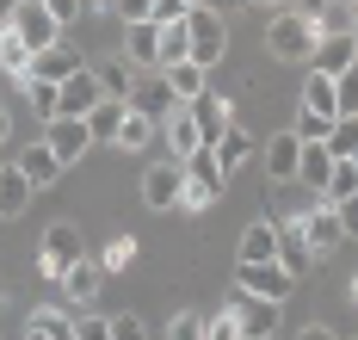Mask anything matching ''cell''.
Masks as SVG:
<instances>
[{
	"label": "cell",
	"instance_id": "obj_45",
	"mask_svg": "<svg viewBox=\"0 0 358 340\" xmlns=\"http://www.w3.org/2000/svg\"><path fill=\"white\" fill-rule=\"evenodd\" d=\"M334 211H340V229H346V241H352V235H358V192H352V198H340Z\"/></svg>",
	"mask_w": 358,
	"mask_h": 340
},
{
	"label": "cell",
	"instance_id": "obj_13",
	"mask_svg": "<svg viewBox=\"0 0 358 340\" xmlns=\"http://www.w3.org/2000/svg\"><path fill=\"white\" fill-rule=\"evenodd\" d=\"M106 93H99V80H93V69H74L69 80H62V118H87L93 106H99Z\"/></svg>",
	"mask_w": 358,
	"mask_h": 340
},
{
	"label": "cell",
	"instance_id": "obj_41",
	"mask_svg": "<svg viewBox=\"0 0 358 340\" xmlns=\"http://www.w3.org/2000/svg\"><path fill=\"white\" fill-rule=\"evenodd\" d=\"M74 340H111V316H80L74 322Z\"/></svg>",
	"mask_w": 358,
	"mask_h": 340
},
{
	"label": "cell",
	"instance_id": "obj_21",
	"mask_svg": "<svg viewBox=\"0 0 358 340\" xmlns=\"http://www.w3.org/2000/svg\"><path fill=\"white\" fill-rule=\"evenodd\" d=\"M130 112H143V118H155V124H161V118L173 112V93H167V80L155 75V80H136V93H130Z\"/></svg>",
	"mask_w": 358,
	"mask_h": 340
},
{
	"label": "cell",
	"instance_id": "obj_53",
	"mask_svg": "<svg viewBox=\"0 0 358 340\" xmlns=\"http://www.w3.org/2000/svg\"><path fill=\"white\" fill-rule=\"evenodd\" d=\"M179 6H198V0H179Z\"/></svg>",
	"mask_w": 358,
	"mask_h": 340
},
{
	"label": "cell",
	"instance_id": "obj_19",
	"mask_svg": "<svg viewBox=\"0 0 358 340\" xmlns=\"http://www.w3.org/2000/svg\"><path fill=\"white\" fill-rule=\"evenodd\" d=\"M161 130H167V149H173V161H185V155L204 149V143H198V124H192V112H185V106H173V112L161 118Z\"/></svg>",
	"mask_w": 358,
	"mask_h": 340
},
{
	"label": "cell",
	"instance_id": "obj_42",
	"mask_svg": "<svg viewBox=\"0 0 358 340\" xmlns=\"http://www.w3.org/2000/svg\"><path fill=\"white\" fill-rule=\"evenodd\" d=\"M192 6H179V0H155V13H148V25H179Z\"/></svg>",
	"mask_w": 358,
	"mask_h": 340
},
{
	"label": "cell",
	"instance_id": "obj_52",
	"mask_svg": "<svg viewBox=\"0 0 358 340\" xmlns=\"http://www.w3.org/2000/svg\"><path fill=\"white\" fill-rule=\"evenodd\" d=\"M352 303H358V278H352Z\"/></svg>",
	"mask_w": 358,
	"mask_h": 340
},
{
	"label": "cell",
	"instance_id": "obj_23",
	"mask_svg": "<svg viewBox=\"0 0 358 340\" xmlns=\"http://www.w3.org/2000/svg\"><path fill=\"white\" fill-rule=\"evenodd\" d=\"M124 112H130L124 99H99V106L80 118V124H87V136H93V143H117V124H124Z\"/></svg>",
	"mask_w": 358,
	"mask_h": 340
},
{
	"label": "cell",
	"instance_id": "obj_8",
	"mask_svg": "<svg viewBox=\"0 0 358 340\" xmlns=\"http://www.w3.org/2000/svg\"><path fill=\"white\" fill-rule=\"evenodd\" d=\"M179 186H185V167H179V161L148 167L143 173V204L148 211H179Z\"/></svg>",
	"mask_w": 358,
	"mask_h": 340
},
{
	"label": "cell",
	"instance_id": "obj_35",
	"mask_svg": "<svg viewBox=\"0 0 358 340\" xmlns=\"http://www.w3.org/2000/svg\"><path fill=\"white\" fill-rule=\"evenodd\" d=\"M25 93H31V112L50 124V118H62V87H50V80H25Z\"/></svg>",
	"mask_w": 358,
	"mask_h": 340
},
{
	"label": "cell",
	"instance_id": "obj_1",
	"mask_svg": "<svg viewBox=\"0 0 358 340\" xmlns=\"http://www.w3.org/2000/svg\"><path fill=\"white\" fill-rule=\"evenodd\" d=\"M185 38H192V62L210 75L216 62H222V50H229V25H222V13H210V6H192L185 13Z\"/></svg>",
	"mask_w": 358,
	"mask_h": 340
},
{
	"label": "cell",
	"instance_id": "obj_14",
	"mask_svg": "<svg viewBox=\"0 0 358 340\" xmlns=\"http://www.w3.org/2000/svg\"><path fill=\"white\" fill-rule=\"evenodd\" d=\"M13 167L25 173V186H31V192H43V186H56V180H62V167H56V155L43 149V143H25Z\"/></svg>",
	"mask_w": 358,
	"mask_h": 340
},
{
	"label": "cell",
	"instance_id": "obj_37",
	"mask_svg": "<svg viewBox=\"0 0 358 340\" xmlns=\"http://www.w3.org/2000/svg\"><path fill=\"white\" fill-rule=\"evenodd\" d=\"M148 13H155V0H111V19L117 25H148Z\"/></svg>",
	"mask_w": 358,
	"mask_h": 340
},
{
	"label": "cell",
	"instance_id": "obj_33",
	"mask_svg": "<svg viewBox=\"0 0 358 340\" xmlns=\"http://www.w3.org/2000/svg\"><path fill=\"white\" fill-rule=\"evenodd\" d=\"M173 62H192V38H185V19L179 25H161V69Z\"/></svg>",
	"mask_w": 358,
	"mask_h": 340
},
{
	"label": "cell",
	"instance_id": "obj_36",
	"mask_svg": "<svg viewBox=\"0 0 358 340\" xmlns=\"http://www.w3.org/2000/svg\"><path fill=\"white\" fill-rule=\"evenodd\" d=\"M334 130H340L334 118H322V112H296V130H290V136H296V143H327Z\"/></svg>",
	"mask_w": 358,
	"mask_h": 340
},
{
	"label": "cell",
	"instance_id": "obj_50",
	"mask_svg": "<svg viewBox=\"0 0 358 340\" xmlns=\"http://www.w3.org/2000/svg\"><path fill=\"white\" fill-rule=\"evenodd\" d=\"M327 0H303V19H315V13H322Z\"/></svg>",
	"mask_w": 358,
	"mask_h": 340
},
{
	"label": "cell",
	"instance_id": "obj_15",
	"mask_svg": "<svg viewBox=\"0 0 358 340\" xmlns=\"http://www.w3.org/2000/svg\"><path fill=\"white\" fill-rule=\"evenodd\" d=\"M74 69H80V56H74L69 43H50V50H37V56H31V75H25V80H50V87H62Z\"/></svg>",
	"mask_w": 358,
	"mask_h": 340
},
{
	"label": "cell",
	"instance_id": "obj_18",
	"mask_svg": "<svg viewBox=\"0 0 358 340\" xmlns=\"http://www.w3.org/2000/svg\"><path fill=\"white\" fill-rule=\"evenodd\" d=\"M56 291H62L69 303H93V291H99V260H74V266H62Z\"/></svg>",
	"mask_w": 358,
	"mask_h": 340
},
{
	"label": "cell",
	"instance_id": "obj_30",
	"mask_svg": "<svg viewBox=\"0 0 358 340\" xmlns=\"http://www.w3.org/2000/svg\"><path fill=\"white\" fill-rule=\"evenodd\" d=\"M334 118H340V124L358 118V62L346 69V75H334Z\"/></svg>",
	"mask_w": 358,
	"mask_h": 340
},
{
	"label": "cell",
	"instance_id": "obj_9",
	"mask_svg": "<svg viewBox=\"0 0 358 340\" xmlns=\"http://www.w3.org/2000/svg\"><path fill=\"white\" fill-rule=\"evenodd\" d=\"M117 31H124V50H117V56H124L136 75H143V69H161V25H117Z\"/></svg>",
	"mask_w": 358,
	"mask_h": 340
},
{
	"label": "cell",
	"instance_id": "obj_29",
	"mask_svg": "<svg viewBox=\"0 0 358 340\" xmlns=\"http://www.w3.org/2000/svg\"><path fill=\"white\" fill-rule=\"evenodd\" d=\"M155 130H161L155 118L124 112V124H117V143H111V149H148V143H155Z\"/></svg>",
	"mask_w": 358,
	"mask_h": 340
},
{
	"label": "cell",
	"instance_id": "obj_4",
	"mask_svg": "<svg viewBox=\"0 0 358 340\" xmlns=\"http://www.w3.org/2000/svg\"><path fill=\"white\" fill-rule=\"evenodd\" d=\"M6 31H13V38L25 43L31 56H37V50H50V43H62V25H56V19H50V13L37 6V0H19V6H13Z\"/></svg>",
	"mask_w": 358,
	"mask_h": 340
},
{
	"label": "cell",
	"instance_id": "obj_34",
	"mask_svg": "<svg viewBox=\"0 0 358 340\" xmlns=\"http://www.w3.org/2000/svg\"><path fill=\"white\" fill-rule=\"evenodd\" d=\"M0 75H31V50H25V43L13 38V31H0Z\"/></svg>",
	"mask_w": 358,
	"mask_h": 340
},
{
	"label": "cell",
	"instance_id": "obj_55",
	"mask_svg": "<svg viewBox=\"0 0 358 340\" xmlns=\"http://www.w3.org/2000/svg\"><path fill=\"white\" fill-rule=\"evenodd\" d=\"M352 161H358V155H352Z\"/></svg>",
	"mask_w": 358,
	"mask_h": 340
},
{
	"label": "cell",
	"instance_id": "obj_25",
	"mask_svg": "<svg viewBox=\"0 0 358 340\" xmlns=\"http://www.w3.org/2000/svg\"><path fill=\"white\" fill-rule=\"evenodd\" d=\"M161 80H167V93H173L179 106H192L204 93V69L198 62H173V69H161Z\"/></svg>",
	"mask_w": 358,
	"mask_h": 340
},
{
	"label": "cell",
	"instance_id": "obj_47",
	"mask_svg": "<svg viewBox=\"0 0 358 340\" xmlns=\"http://www.w3.org/2000/svg\"><path fill=\"white\" fill-rule=\"evenodd\" d=\"M346 38L358 43V0H352V6H346Z\"/></svg>",
	"mask_w": 358,
	"mask_h": 340
},
{
	"label": "cell",
	"instance_id": "obj_43",
	"mask_svg": "<svg viewBox=\"0 0 358 340\" xmlns=\"http://www.w3.org/2000/svg\"><path fill=\"white\" fill-rule=\"evenodd\" d=\"M130 254H136V241H130V235H117L106 254H99V266H130Z\"/></svg>",
	"mask_w": 358,
	"mask_h": 340
},
{
	"label": "cell",
	"instance_id": "obj_20",
	"mask_svg": "<svg viewBox=\"0 0 358 340\" xmlns=\"http://www.w3.org/2000/svg\"><path fill=\"white\" fill-rule=\"evenodd\" d=\"M309 260H315V254H309V241H303V217L278 223V266H285L290 278H296V272H303Z\"/></svg>",
	"mask_w": 358,
	"mask_h": 340
},
{
	"label": "cell",
	"instance_id": "obj_7",
	"mask_svg": "<svg viewBox=\"0 0 358 340\" xmlns=\"http://www.w3.org/2000/svg\"><path fill=\"white\" fill-rule=\"evenodd\" d=\"M229 316H235V328H241V340H272L278 334V303H259V297H229Z\"/></svg>",
	"mask_w": 358,
	"mask_h": 340
},
{
	"label": "cell",
	"instance_id": "obj_38",
	"mask_svg": "<svg viewBox=\"0 0 358 340\" xmlns=\"http://www.w3.org/2000/svg\"><path fill=\"white\" fill-rule=\"evenodd\" d=\"M204 340H241V328H235V316H229V309H216V316H204Z\"/></svg>",
	"mask_w": 358,
	"mask_h": 340
},
{
	"label": "cell",
	"instance_id": "obj_32",
	"mask_svg": "<svg viewBox=\"0 0 358 340\" xmlns=\"http://www.w3.org/2000/svg\"><path fill=\"white\" fill-rule=\"evenodd\" d=\"M352 192H358V161H334V173H327V186H322V204H340Z\"/></svg>",
	"mask_w": 358,
	"mask_h": 340
},
{
	"label": "cell",
	"instance_id": "obj_17",
	"mask_svg": "<svg viewBox=\"0 0 358 340\" xmlns=\"http://www.w3.org/2000/svg\"><path fill=\"white\" fill-rule=\"evenodd\" d=\"M210 155H216V167H222V173H235V167H248V161H253V136L241 130V124H229V130L210 143Z\"/></svg>",
	"mask_w": 358,
	"mask_h": 340
},
{
	"label": "cell",
	"instance_id": "obj_40",
	"mask_svg": "<svg viewBox=\"0 0 358 340\" xmlns=\"http://www.w3.org/2000/svg\"><path fill=\"white\" fill-rule=\"evenodd\" d=\"M37 6H43V13H50V19H56V25H62V31H69L74 19H80V13H87V6H80V0H37Z\"/></svg>",
	"mask_w": 358,
	"mask_h": 340
},
{
	"label": "cell",
	"instance_id": "obj_12",
	"mask_svg": "<svg viewBox=\"0 0 358 340\" xmlns=\"http://www.w3.org/2000/svg\"><path fill=\"white\" fill-rule=\"evenodd\" d=\"M358 62V43L346 38V31H340V38H315V50H309V69H315V75H346V69H352Z\"/></svg>",
	"mask_w": 358,
	"mask_h": 340
},
{
	"label": "cell",
	"instance_id": "obj_28",
	"mask_svg": "<svg viewBox=\"0 0 358 340\" xmlns=\"http://www.w3.org/2000/svg\"><path fill=\"white\" fill-rule=\"evenodd\" d=\"M25 334H37V340H74V322H69V309H62V303H43V309L31 316V328H25Z\"/></svg>",
	"mask_w": 358,
	"mask_h": 340
},
{
	"label": "cell",
	"instance_id": "obj_39",
	"mask_svg": "<svg viewBox=\"0 0 358 340\" xmlns=\"http://www.w3.org/2000/svg\"><path fill=\"white\" fill-rule=\"evenodd\" d=\"M167 340H204V316H192V309L173 316V322H167Z\"/></svg>",
	"mask_w": 358,
	"mask_h": 340
},
{
	"label": "cell",
	"instance_id": "obj_27",
	"mask_svg": "<svg viewBox=\"0 0 358 340\" xmlns=\"http://www.w3.org/2000/svg\"><path fill=\"white\" fill-rule=\"evenodd\" d=\"M327 173H334V155H327V143H303V161H296V180L303 186H327Z\"/></svg>",
	"mask_w": 358,
	"mask_h": 340
},
{
	"label": "cell",
	"instance_id": "obj_51",
	"mask_svg": "<svg viewBox=\"0 0 358 340\" xmlns=\"http://www.w3.org/2000/svg\"><path fill=\"white\" fill-rule=\"evenodd\" d=\"M6 136H13V118L0 112V149H6Z\"/></svg>",
	"mask_w": 358,
	"mask_h": 340
},
{
	"label": "cell",
	"instance_id": "obj_5",
	"mask_svg": "<svg viewBox=\"0 0 358 340\" xmlns=\"http://www.w3.org/2000/svg\"><path fill=\"white\" fill-rule=\"evenodd\" d=\"M235 285H241V297H259V303H285L296 291V278H290L278 260L266 266H235Z\"/></svg>",
	"mask_w": 358,
	"mask_h": 340
},
{
	"label": "cell",
	"instance_id": "obj_31",
	"mask_svg": "<svg viewBox=\"0 0 358 340\" xmlns=\"http://www.w3.org/2000/svg\"><path fill=\"white\" fill-rule=\"evenodd\" d=\"M303 112L334 118V80H327V75H315V69H309V80H303ZM334 124H340V118H334Z\"/></svg>",
	"mask_w": 358,
	"mask_h": 340
},
{
	"label": "cell",
	"instance_id": "obj_11",
	"mask_svg": "<svg viewBox=\"0 0 358 340\" xmlns=\"http://www.w3.org/2000/svg\"><path fill=\"white\" fill-rule=\"evenodd\" d=\"M185 112H192V124H198V143H204V149H210L216 136L235 124V106H229V99H216V93H198Z\"/></svg>",
	"mask_w": 358,
	"mask_h": 340
},
{
	"label": "cell",
	"instance_id": "obj_46",
	"mask_svg": "<svg viewBox=\"0 0 358 340\" xmlns=\"http://www.w3.org/2000/svg\"><path fill=\"white\" fill-rule=\"evenodd\" d=\"M296 340H340V334H334V328H315V322H309V328H303Z\"/></svg>",
	"mask_w": 358,
	"mask_h": 340
},
{
	"label": "cell",
	"instance_id": "obj_3",
	"mask_svg": "<svg viewBox=\"0 0 358 340\" xmlns=\"http://www.w3.org/2000/svg\"><path fill=\"white\" fill-rule=\"evenodd\" d=\"M266 50H272L278 62H303V56L315 50V19H303V13H285V19H272V31H266Z\"/></svg>",
	"mask_w": 358,
	"mask_h": 340
},
{
	"label": "cell",
	"instance_id": "obj_26",
	"mask_svg": "<svg viewBox=\"0 0 358 340\" xmlns=\"http://www.w3.org/2000/svg\"><path fill=\"white\" fill-rule=\"evenodd\" d=\"M25 204H31V186H25V173H19V167H0V217L13 223V217H25Z\"/></svg>",
	"mask_w": 358,
	"mask_h": 340
},
{
	"label": "cell",
	"instance_id": "obj_54",
	"mask_svg": "<svg viewBox=\"0 0 358 340\" xmlns=\"http://www.w3.org/2000/svg\"><path fill=\"white\" fill-rule=\"evenodd\" d=\"M0 167H6V161H0Z\"/></svg>",
	"mask_w": 358,
	"mask_h": 340
},
{
	"label": "cell",
	"instance_id": "obj_24",
	"mask_svg": "<svg viewBox=\"0 0 358 340\" xmlns=\"http://www.w3.org/2000/svg\"><path fill=\"white\" fill-rule=\"evenodd\" d=\"M296 161H303V143H296L290 130L266 143V173H272V180H296Z\"/></svg>",
	"mask_w": 358,
	"mask_h": 340
},
{
	"label": "cell",
	"instance_id": "obj_6",
	"mask_svg": "<svg viewBox=\"0 0 358 340\" xmlns=\"http://www.w3.org/2000/svg\"><path fill=\"white\" fill-rule=\"evenodd\" d=\"M43 149L56 155V167L69 173L74 161L93 149V136H87V124H80V118H50V124H43Z\"/></svg>",
	"mask_w": 358,
	"mask_h": 340
},
{
	"label": "cell",
	"instance_id": "obj_44",
	"mask_svg": "<svg viewBox=\"0 0 358 340\" xmlns=\"http://www.w3.org/2000/svg\"><path fill=\"white\" fill-rule=\"evenodd\" d=\"M111 340H143V316H111Z\"/></svg>",
	"mask_w": 358,
	"mask_h": 340
},
{
	"label": "cell",
	"instance_id": "obj_16",
	"mask_svg": "<svg viewBox=\"0 0 358 340\" xmlns=\"http://www.w3.org/2000/svg\"><path fill=\"white\" fill-rule=\"evenodd\" d=\"M266 260H278V223L272 217L241 229V266H266Z\"/></svg>",
	"mask_w": 358,
	"mask_h": 340
},
{
	"label": "cell",
	"instance_id": "obj_10",
	"mask_svg": "<svg viewBox=\"0 0 358 340\" xmlns=\"http://www.w3.org/2000/svg\"><path fill=\"white\" fill-rule=\"evenodd\" d=\"M303 241H309V254H334V248L346 241V229H340V211H334V204H315V211H303Z\"/></svg>",
	"mask_w": 358,
	"mask_h": 340
},
{
	"label": "cell",
	"instance_id": "obj_48",
	"mask_svg": "<svg viewBox=\"0 0 358 340\" xmlns=\"http://www.w3.org/2000/svg\"><path fill=\"white\" fill-rule=\"evenodd\" d=\"M198 6H210V13H229V6H248V0H198Z\"/></svg>",
	"mask_w": 358,
	"mask_h": 340
},
{
	"label": "cell",
	"instance_id": "obj_22",
	"mask_svg": "<svg viewBox=\"0 0 358 340\" xmlns=\"http://www.w3.org/2000/svg\"><path fill=\"white\" fill-rule=\"evenodd\" d=\"M93 80H99L106 99H124V106H130V93H136V69H130L124 56H111L106 69H93Z\"/></svg>",
	"mask_w": 358,
	"mask_h": 340
},
{
	"label": "cell",
	"instance_id": "obj_2",
	"mask_svg": "<svg viewBox=\"0 0 358 340\" xmlns=\"http://www.w3.org/2000/svg\"><path fill=\"white\" fill-rule=\"evenodd\" d=\"M74 260H87L80 229H74V223H50V229H43V260H37L43 285H56V278H62V266H74Z\"/></svg>",
	"mask_w": 358,
	"mask_h": 340
},
{
	"label": "cell",
	"instance_id": "obj_49",
	"mask_svg": "<svg viewBox=\"0 0 358 340\" xmlns=\"http://www.w3.org/2000/svg\"><path fill=\"white\" fill-rule=\"evenodd\" d=\"M13 6H19V0H0V31H6V19H13Z\"/></svg>",
	"mask_w": 358,
	"mask_h": 340
}]
</instances>
